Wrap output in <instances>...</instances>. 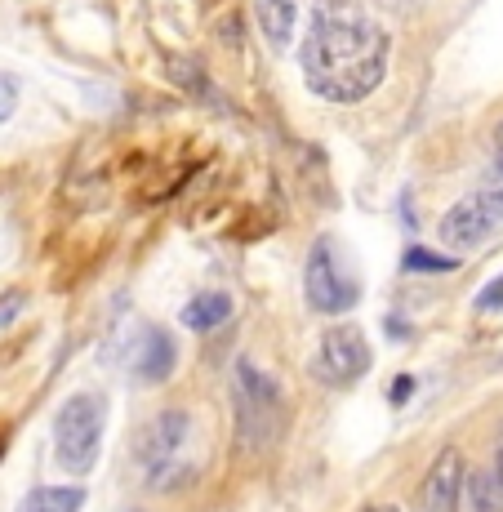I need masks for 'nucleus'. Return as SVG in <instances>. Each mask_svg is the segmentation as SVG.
I'll list each match as a JSON object with an SVG mask.
<instances>
[{
	"label": "nucleus",
	"instance_id": "nucleus-1",
	"mask_svg": "<svg viewBox=\"0 0 503 512\" xmlns=\"http://www.w3.org/2000/svg\"><path fill=\"white\" fill-rule=\"evenodd\" d=\"M388 49V32L374 18L334 0L312 14V27L303 36V81L325 103H361L388 76Z\"/></svg>",
	"mask_w": 503,
	"mask_h": 512
},
{
	"label": "nucleus",
	"instance_id": "nucleus-2",
	"mask_svg": "<svg viewBox=\"0 0 503 512\" xmlns=\"http://www.w3.org/2000/svg\"><path fill=\"white\" fill-rule=\"evenodd\" d=\"M232 406H236V446L250 450V455L272 450L290 428V410H285L276 379H268L245 357L232 370Z\"/></svg>",
	"mask_w": 503,
	"mask_h": 512
},
{
	"label": "nucleus",
	"instance_id": "nucleus-3",
	"mask_svg": "<svg viewBox=\"0 0 503 512\" xmlns=\"http://www.w3.org/2000/svg\"><path fill=\"white\" fill-rule=\"evenodd\" d=\"M103 423L107 406L98 392H76L63 401V410L54 415V450H58V468L85 477L98 464V450H103Z\"/></svg>",
	"mask_w": 503,
	"mask_h": 512
},
{
	"label": "nucleus",
	"instance_id": "nucleus-4",
	"mask_svg": "<svg viewBox=\"0 0 503 512\" xmlns=\"http://www.w3.org/2000/svg\"><path fill=\"white\" fill-rule=\"evenodd\" d=\"M303 294L317 312H330V317H343L361 303V281L352 277V268L343 263L339 245L330 236H321L308 250V268H303Z\"/></svg>",
	"mask_w": 503,
	"mask_h": 512
},
{
	"label": "nucleus",
	"instance_id": "nucleus-5",
	"mask_svg": "<svg viewBox=\"0 0 503 512\" xmlns=\"http://www.w3.org/2000/svg\"><path fill=\"white\" fill-rule=\"evenodd\" d=\"M187 432H192L187 410H161V415H152L143 428H138L134 464L152 477V490H170L174 464H179V450L187 446Z\"/></svg>",
	"mask_w": 503,
	"mask_h": 512
},
{
	"label": "nucleus",
	"instance_id": "nucleus-6",
	"mask_svg": "<svg viewBox=\"0 0 503 512\" xmlns=\"http://www.w3.org/2000/svg\"><path fill=\"white\" fill-rule=\"evenodd\" d=\"M374 366V348L357 326H334L321 334L317 357H312V374L325 388H352L357 379H366Z\"/></svg>",
	"mask_w": 503,
	"mask_h": 512
},
{
	"label": "nucleus",
	"instance_id": "nucleus-7",
	"mask_svg": "<svg viewBox=\"0 0 503 512\" xmlns=\"http://www.w3.org/2000/svg\"><path fill=\"white\" fill-rule=\"evenodd\" d=\"M463 455L455 446H446L432 459L428 477H423V512H459V495H463Z\"/></svg>",
	"mask_w": 503,
	"mask_h": 512
},
{
	"label": "nucleus",
	"instance_id": "nucleus-8",
	"mask_svg": "<svg viewBox=\"0 0 503 512\" xmlns=\"http://www.w3.org/2000/svg\"><path fill=\"white\" fill-rule=\"evenodd\" d=\"M174 361H179V348H174L170 330L161 326H147L134 343V357H130V370L138 383H165L174 374Z\"/></svg>",
	"mask_w": 503,
	"mask_h": 512
},
{
	"label": "nucleus",
	"instance_id": "nucleus-9",
	"mask_svg": "<svg viewBox=\"0 0 503 512\" xmlns=\"http://www.w3.org/2000/svg\"><path fill=\"white\" fill-rule=\"evenodd\" d=\"M495 228V219H490V210L477 201V192L463 196L459 205H450L446 219H441V236H446L450 245H463V250H472V245H481Z\"/></svg>",
	"mask_w": 503,
	"mask_h": 512
},
{
	"label": "nucleus",
	"instance_id": "nucleus-10",
	"mask_svg": "<svg viewBox=\"0 0 503 512\" xmlns=\"http://www.w3.org/2000/svg\"><path fill=\"white\" fill-rule=\"evenodd\" d=\"M459 512H503V486H499L495 468H477L463 477Z\"/></svg>",
	"mask_w": 503,
	"mask_h": 512
},
{
	"label": "nucleus",
	"instance_id": "nucleus-11",
	"mask_svg": "<svg viewBox=\"0 0 503 512\" xmlns=\"http://www.w3.org/2000/svg\"><path fill=\"white\" fill-rule=\"evenodd\" d=\"M228 317H232V299H228L223 290H201V294H196V299L183 308V326L196 330V334L219 330Z\"/></svg>",
	"mask_w": 503,
	"mask_h": 512
},
{
	"label": "nucleus",
	"instance_id": "nucleus-12",
	"mask_svg": "<svg viewBox=\"0 0 503 512\" xmlns=\"http://www.w3.org/2000/svg\"><path fill=\"white\" fill-rule=\"evenodd\" d=\"M254 23L272 49H290L294 36V5L290 0H254Z\"/></svg>",
	"mask_w": 503,
	"mask_h": 512
},
{
	"label": "nucleus",
	"instance_id": "nucleus-13",
	"mask_svg": "<svg viewBox=\"0 0 503 512\" xmlns=\"http://www.w3.org/2000/svg\"><path fill=\"white\" fill-rule=\"evenodd\" d=\"M85 508V486H41L23 495L14 512H81Z\"/></svg>",
	"mask_w": 503,
	"mask_h": 512
},
{
	"label": "nucleus",
	"instance_id": "nucleus-14",
	"mask_svg": "<svg viewBox=\"0 0 503 512\" xmlns=\"http://www.w3.org/2000/svg\"><path fill=\"white\" fill-rule=\"evenodd\" d=\"M401 268L406 272H432V277H437V272H455L459 263L450 259V254H432V250H423V245H410L406 259H401Z\"/></svg>",
	"mask_w": 503,
	"mask_h": 512
},
{
	"label": "nucleus",
	"instance_id": "nucleus-15",
	"mask_svg": "<svg viewBox=\"0 0 503 512\" xmlns=\"http://www.w3.org/2000/svg\"><path fill=\"white\" fill-rule=\"evenodd\" d=\"M477 201L481 205H486V210H490V219H503V161L495 165V174H490V179L486 183H481V192H477Z\"/></svg>",
	"mask_w": 503,
	"mask_h": 512
},
{
	"label": "nucleus",
	"instance_id": "nucleus-16",
	"mask_svg": "<svg viewBox=\"0 0 503 512\" xmlns=\"http://www.w3.org/2000/svg\"><path fill=\"white\" fill-rule=\"evenodd\" d=\"M14 107H18V81L14 76H5L0 72V125L14 116Z\"/></svg>",
	"mask_w": 503,
	"mask_h": 512
},
{
	"label": "nucleus",
	"instance_id": "nucleus-17",
	"mask_svg": "<svg viewBox=\"0 0 503 512\" xmlns=\"http://www.w3.org/2000/svg\"><path fill=\"white\" fill-rule=\"evenodd\" d=\"M23 303H27V294L23 290H9V294H0V330L9 326V321L23 312Z\"/></svg>",
	"mask_w": 503,
	"mask_h": 512
},
{
	"label": "nucleus",
	"instance_id": "nucleus-18",
	"mask_svg": "<svg viewBox=\"0 0 503 512\" xmlns=\"http://www.w3.org/2000/svg\"><path fill=\"white\" fill-rule=\"evenodd\" d=\"M499 308H503V277H495L477 294V312H499Z\"/></svg>",
	"mask_w": 503,
	"mask_h": 512
},
{
	"label": "nucleus",
	"instance_id": "nucleus-19",
	"mask_svg": "<svg viewBox=\"0 0 503 512\" xmlns=\"http://www.w3.org/2000/svg\"><path fill=\"white\" fill-rule=\"evenodd\" d=\"M410 392H414V379H410V374H401V379L388 388V401H392V406H406Z\"/></svg>",
	"mask_w": 503,
	"mask_h": 512
},
{
	"label": "nucleus",
	"instance_id": "nucleus-20",
	"mask_svg": "<svg viewBox=\"0 0 503 512\" xmlns=\"http://www.w3.org/2000/svg\"><path fill=\"white\" fill-rule=\"evenodd\" d=\"M495 477H499V486H503V432H499V446H495Z\"/></svg>",
	"mask_w": 503,
	"mask_h": 512
},
{
	"label": "nucleus",
	"instance_id": "nucleus-21",
	"mask_svg": "<svg viewBox=\"0 0 503 512\" xmlns=\"http://www.w3.org/2000/svg\"><path fill=\"white\" fill-rule=\"evenodd\" d=\"M379 5H383V9H410L414 0H379Z\"/></svg>",
	"mask_w": 503,
	"mask_h": 512
},
{
	"label": "nucleus",
	"instance_id": "nucleus-22",
	"mask_svg": "<svg viewBox=\"0 0 503 512\" xmlns=\"http://www.w3.org/2000/svg\"><path fill=\"white\" fill-rule=\"evenodd\" d=\"M361 512H401L397 504H370V508H361Z\"/></svg>",
	"mask_w": 503,
	"mask_h": 512
},
{
	"label": "nucleus",
	"instance_id": "nucleus-23",
	"mask_svg": "<svg viewBox=\"0 0 503 512\" xmlns=\"http://www.w3.org/2000/svg\"><path fill=\"white\" fill-rule=\"evenodd\" d=\"M495 152H499V161H503V121H499V130H495Z\"/></svg>",
	"mask_w": 503,
	"mask_h": 512
},
{
	"label": "nucleus",
	"instance_id": "nucleus-24",
	"mask_svg": "<svg viewBox=\"0 0 503 512\" xmlns=\"http://www.w3.org/2000/svg\"><path fill=\"white\" fill-rule=\"evenodd\" d=\"M419 512H423V508H419Z\"/></svg>",
	"mask_w": 503,
	"mask_h": 512
}]
</instances>
